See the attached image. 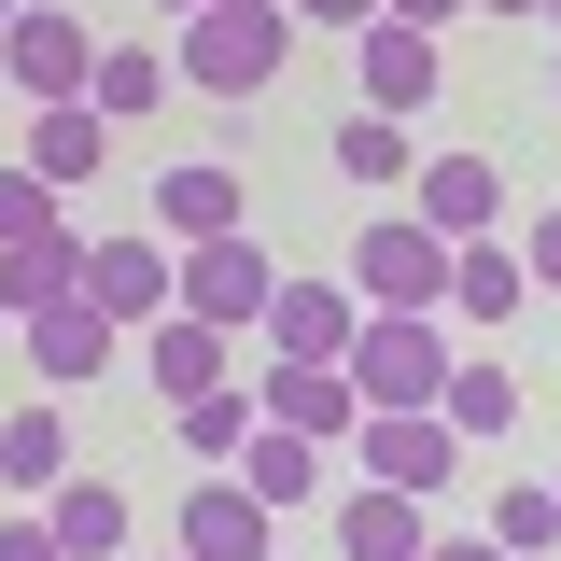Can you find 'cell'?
<instances>
[{"mask_svg": "<svg viewBox=\"0 0 561 561\" xmlns=\"http://www.w3.org/2000/svg\"><path fill=\"white\" fill-rule=\"evenodd\" d=\"M337 169H351V183H408V169H421L408 113H337Z\"/></svg>", "mask_w": 561, "mask_h": 561, "instance_id": "cell-25", "label": "cell"}, {"mask_svg": "<svg viewBox=\"0 0 561 561\" xmlns=\"http://www.w3.org/2000/svg\"><path fill=\"white\" fill-rule=\"evenodd\" d=\"M43 519H57L70 561H113V548H127V491H113V478H57V491H43Z\"/></svg>", "mask_w": 561, "mask_h": 561, "instance_id": "cell-22", "label": "cell"}, {"mask_svg": "<svg viewBox=\"0 0 561 561\" xmlns=\"http://www.w3.org/2000/svg\"><path fill=\"white\" fill-rule=\"evenodd\" d=\"M463 14H548V0H463Z\"/></svg>", "mask_w": 561, "mask_h": 561, "instance_id": "cell-34", "label": "cell"}, {"mask_svg": "<svg viewBox=\"0 0 561 561\" xmlns=\"http://www.w3.org/2000/svg\"><path fill=\"white\" fill-rule=\"evenodd\" d=\"M267 239H253V225H225V239H183V253H169V309H197V323H225V337H239V323H267Z\"/></svg>", "mask_w": 561, "mask_h": 561, "instance_id": "cell-4", "label": "cell"}, {"mask_svg": "<svg viewBox=\"0 0 561 561\" xmlns=\"http://www.w3.org/2000/svg\"><path fill=\"white\" fill-rule=\"evenodd\" d=\"M183 561H280V505H253V491L210 463L197 491H183V534H169Z\"/></svg>", "mask_w": 561, "mask_h": 561, "instance_id": "cell-8", "label": "cell"}, {"mask_svg": "<svg viewBox=\"0 0 561 561\" xmlns=\"http://www.w3.org/2000/svg\"><path fill=\"white\" fill-rule=\"evenodd\" d=\"M323 463H337L323 435H280V421L253 408V435H239V463H225V478L253 491V505H323Z\"/></svg>", "mask_w": 561, "mask_h": 561, "instance_id": "cell-13", "label": "cell"}, {"mask_svg": "<svg viewBox=\"0 0 561 561\" xmlns=\"http://www.w3.org/2000/svg\"><path fill=\"white\" fill-rule=\"evenodd\" d=\"M99 323H154L169 309V239H84V280H70Z\"/></svg>", "mask_w": 561, "mask_h": 561, "instance_id": "cell-12", "label": "cell"}, {"mask_svg": "<svg viewBox=\"0 0 561 561\" xmlns=\"http://www.w3.org/2000/svg\"><path fill=\"white\" fill-rule=\"evenodd\" d=\"M408 210L435 225V239H491V225H505V169H491V154H421Z\"/></svg>", "mask_w": 561, "mask_h": 561, "instance_id": "cell-11", "label": "cell"}, {"mask_svg": "<svg viewBox=\"0 0 561 561\" xmlns=\"http://www.w3.org/2000/svg\"><path fill=\"white\" fill-rule=\"evenodd\" d=\"M280 14H295V28H365L379 0H280Z\"/></svg>", "mask_w": 561, "mask_h": 561, "instance_id": "cell-31", "label": "cell"}, {"mask_svg": "<svg viewBox=\"0 0 561 561\" xmlns=\"http://www.w3.org/2000/svg\"><path fill=\"white\" fill-rule=\"evenodd\" d=\"M449 309H365V323H351V393H365V408H435V379H449Z\"/></svg>", "mask_w": 561, "mask_h": 561, "instance_id": "cell-2", "label": "cell"}, {"mask_svg": "<svg viewBox=\"0 0 561 561\" xmlns=\"http://www.w3.org/2000/svg\"><path fill=\"white\" fill-rule=\"evenodd\" d=\"M421 561H505V548H491V534H435Z\"/></svg>", "mask_w": 561, "mask_h": 561, "instance_id": "cell-32", "label": "cell"}, {"mask_svg": "<svg viewBox=\"0 0 561 561\" xmlns=\"http://www.w3.org/2000/svg\"><path fill=\"white\" fill-rule=\"evenodd\" d=\"M548 84H561V57H548Z\"/></svg>", "mask_w": 561, "mask_h": 561, "instance_id": "cell-38", "label": "cell"}, {"mask_svg": "<svg viewBox=\"0 0 561 561\" xmlns=\"http://www.w3.org/2000/svg\"><path fill=\"white\" fill-rule=\"evenodd\" d=\"M169 421H183V449H197V463H239V435H253V393H225V379H210V393H169Z\"/></svg>", "mask_w": 561, "mask_h": 561, "instance_id": "cell-26", "label": "cell"}, {"mask_svg": "<svg viewBox=\"0 0 561 561\" xmlns=\"http://www.w3.org/2000/svg\"><path fill=\"white\" fill-rule=\"evenodd\" d=\"M57 478H70V421H57V393H43V408L0 421V491H28V505H43Z\"/></svg>", "mask_w": 561, "mask_h": 561, "instance_id": "cell-21", "label": "cell"}, {"mask_svg": "<svg viewBox=\"0 0 561 561\" xmlns=\"http://www.w3.org/2000/svg\"><path fill=\"white\" fill-rule=\"evenodd\" d=\"M351 295H365V309H435V295H449V239H435L421 210H379V225L351 239Z\"/></svg>", "mask_w": 561, "mask_h": 561, "instance_id": "cell-5", "label": "cell"}, {"mask_svg": "<svg viewBox=\"0 0 561 561\" xmlns=\"http://www.w3.org/2000/svg\"><path fill=\"white\" fill-rule=\"evenodd\" d=\"M519 295H534L519 239H449V295H435V309H449L463 337H505V323H519Z\"/></svg>", "mask_w": 561, "mask_h": 561, "instance_id": "cell-9", "label": "cell"}, {"mask_svg": "<svg viewBox=\"0 0 561 561\" xmlns=\"http://www.w3.org/2000/svg\"><path fill=\"white\" fill-rule=\"evenodd\" d=\"M253 408H267L280 435H323V449H337L351 421H365V393H351V365H295V351H280V365H267V393H253Z\"/></svg>", "mask_w": 561, "mask_h": 561, "instance_id": "cell-15", "label": "cell"}, {"mask_svg": "<svg viewBox=\"0 0 561 561\" xmlns=\"http://www.w3.org/2000/svg\"><path fill=\"white\" fill-rule=\"evenodd\" d=\"M0 14H14V0H0Z\"/></svg>", "mask_w": 561, "mask_h": 561, "instance_id": "cell-39", "label": "cell"}, {"mask_svg": "<svg viewBox=\"0 0 561 561\" xmlns=\"http://www.w3.org/2000/svg\"><path fill=\"white\" fill-rule=\"evenodd\" d=\"M70 280H84V239H14V253H0V323H28V309H57Z\"/></svg>", "mask_w": 561, "mask_h": 561, "instance_id": "cell-23", "label": "cell"}, {"mask_svg": "<svg viewBox=\"0 0 561 561\" xmlns=\"http://www.w3.org/2000/svg\"><path fill=\"white\" fill-rule=\"evenodd\" d=\"M99 154H113V113H99V99H43V113H28V154H14V169H43V183H84V169H99Z\"/></svg>", "mask_w": 561, "mask_h": 561, "instance_id": "cell-16", "label": "cell"}, {"mask_svg": "<svg viewBox=\"0 0 561 561\" xmlns=\"http://www.w3.org/2000/svg\"><path fill=\"white\" fill-rule=\"evenodd\" d=\"M169 43H183V84L197 99H267L280 70H295V14L280 0H197Z\"/></svg>", "mask_w": 561, "mask_h": 561, "instance_id": "cell-1", "label": "cell"}, {"mask_svg": "<svg viewBox=\"0 0 561 561\" xmlns=\"http://www.w3.org/2000/svg\"><path fill=\"white\" fill-rule=\"evenodd\" d=\"M0 561H70V548H57V519H43V505H14V519H0Z\"/></svg>", "mask_w": 561, "mask_h": 561, "instance_id": "cell-29", "label": "cell"}, {"mask_svg": "<svg viewBox=\"0 0 561 561\" xmlns=\"http://www.w3.org/2000/svg\"><path fill=\"white\" fill-rule=\"evenodd\" d=\"M435 408H449V435H463V449H478V435H505V421H519V379H505V351H449Z\"/></svg>", "mask_w": 561, "mask_h": 561, "instance_id": "cell-19", "label": "cell"}, {"mask_svg": "<svg viewBox=\"0 0 561 561\" xmlns=\"http://www.w3.org/2000/svg\"><path fill=\"white\" fill-rule=\"evenodd\" d=\"M337 449H351V478L408 491V505H435V491L463 478V435H449V408H365Z\"/></svg>", "mask_w": 561, "mask_h": 561, "instance_id": "cell-3", "label": "cell"}, {"mask_svg": "<svg viewBox=\"0 0 561 561\" xmlns=\"http://www.w3.org/2000/svg\"><path fill=\"white\" fill-rule=\"evenodd\" d=\"M14 239H70V210H57L43 169H0V253H14Z\"/></svg>", "mask_w": 561, "mask_h": 561, "instance_id": "cell-28", "label": "cell"}, {"mask_svg": "<svg viewBox=\"0 0 561 561\" xmlns=\"http://www.w3.org/2000/svg\"><path fill=\"white\" fill-rule=\"evenodd\" d=\"M548 491H561V478H548Z\"/></svg>", "mask_w": 561, "mask_h": 561, "instance_id": "cell-40", "label": "cell"}, {"mask_svg": "<svg viewBox=\"0 0 561 561\" xmlns=\"http://www.w3.org/2000/svg\"><path fill=\"white\" fill-rule=\"evenodd\" d=\"M379 14H408V28H449V14H463V0H379Z\"/></svg>", "mask_w": 561, "mask_h": 561, "instance_id": "cell-33", "label": "cell"}, {"mask_svg": "<svg viewBox=\"0 0 561 561\" xmlns=\"http://www.w3.org/2000/svg\"><path fill=\"white\" fill-rule=\"evenodd\" d=\"M519 267H534V280L561 295V210H534V225H519Z\"/></svg>", "mask_w": 561, "mask_h": 561, "instance_id": "cell-30", "label": "cell"}, {"mask_svg": "<svg viewBox=\"0 0 561 561\" xmlns=\"http://www.w3.org/2000/svg\"><path fill=\"white\" fill-rule=\"evenodd\" d=\"M154 561H183V548H154Z\"/></svg>", "mask_w": 561, "mask_h": 561, "instance_id": "cell-37", "label": "cell"}, {"mask_svg": "<svg viewBox=\"0 0 561 561\" xmlns=\"http://www.w3.org/2000/svg\"><path fill=\"white\" fill-rule=\"evenodd\" d=\"M548 28H561V0H548Z\"/></svg>", "mask_w": 561, "mask_h": 561, "instance_id": "cell-36", "label": "cell"}, {"mask_svg": "<svg viewBox=\"0 0 561 561\" xmlns=\"http://www.w3.org/2000/svg\"><path fill=\"white\" fill-rule=\"evenodd\" d=\"M140 365H154V393H210V379H225V323L154 309V323H140Z\"/></svg>", "mask_w": 561, "mask_h": 561, "instance_id": "cell-18", "label": "cell"}, {"mask_svg": "<svg viewBox=\"0 0 561 561\" xmlns=\"http://www.w3.org/2000/svg\"><path fill=\"white\" fill-rule=\"evenodd\" d=\"M154 14H169V28H183V14H197V0H154Z\"/></svg>", "mask_w": 561, "mask_h": 561, "instance_id": "cell-35", "label": "cell"}, {"mask_svg": "<svg viewBox=\"0 0 561 561\" xmlns=\"http://www.w3.org/2000/svg\"><path fill=\"white\" fill-rule=\"evenodd\" d=\"M14 337H28V365H43V393H84V379H113V351H127V323H99L84 295H57V309H28Z\"/></svg>", "mask_w": 561, "mask_h": 561, "instance_id": "cell-10", "label": "cell"}, {"mask_svg": "<svg viewBox=\"0 0 561 561\" xmlns=\"http://www.w3.org/2000/svg\"><path fill=\"white\" fill-rule=\"evenodd\" d=\"M351 323H365V295H351V280H267V337L295 351V365H337Z\"/></svg>", "mask_w": 561, "mask_h": 561, "instance_id": "cell-14", "label": "cell"}, {"mask_svg": "<svg viewBox=\"0 0 561 561\" xmlns=\"http://www.w3.org/2000/svg\"><path fill=\"white\" fill-rule=\"evenodd\" d=\"M478 534H491L505 561H548V548H561V491H519V478H505V491H491V519H478Z\"/></svg>", "mask_w": 561, "mask_h": 561, "instance_id": "cell-24", "label": "cell"}, {"mask_svg": "<svg viewBox=\"0 0 561 561\" xmlns=\"http://www.w3.org/2000/svg\"><path fill=\"white\" fill-rule=\"evenodd\" d=\"M84 99H99L113 127H140V113L169 99V57H113V43H99V70H84Z\"/></svg>", "mask_w": 561, "mask_h": 561, "instance_id": "cell-27", "label": "cell"}, {"mask_svg": "<svg viewBox=\"0 0 561 561\" xmlns=\"http://www.w3.org/2000/svg\"><path fill=\"white\" fill-rule=\"evenodd\" d=\"M351 70H365V113H435L449 43H435V28H408V14H365V28H351Z\"/></svg>", "mask_w": 561, "mask_h": 561, "instance_id": "cell-6", "label": "cell"}, {"mask_svg": "<svg viewBox=\"0 0 561 561\" xmlns=\"http://www.w3.org/2000/svg\"><path fill=\"white\" fill-rule=\"evenodd\" d=\"M0 70H14L28 99H84L99 28H84V14H57V0H14V14H0Z\"/></svg>", "mask_w": 561, "mask_h": 561, "instance_id": "cell-7", "label": "cell"}, {"mask_svg": "<svg viewBox=\"0 0 561 561\" xmlns=\"http://www.w3.org/2000/svg\"><path fill=\"white\" fill-rule=\"evenodd\" d=\"M337 548H351V561H421V548H435V519H421L408 491H379V478H365V491L337 505Z\"/></svg>", "mask_w": 561, "mask_h": 561, "instance_id": "cell-20", "label": "cell"}, {"mask_svg": "<svg viewBox=\"0 0 561 561\" xmlns=\"http://www.w3.org/2000/svg\"><path fill=\"white\" fill-rule=\"evenodd\" d=\"M225 225H253L239 210V169H154V239L183 253V239H225Z\"/></svg>", "mask_w": 561, "mask_h": 561, "instance_id": "cell-17", "label": "cell"}]
</instances>
